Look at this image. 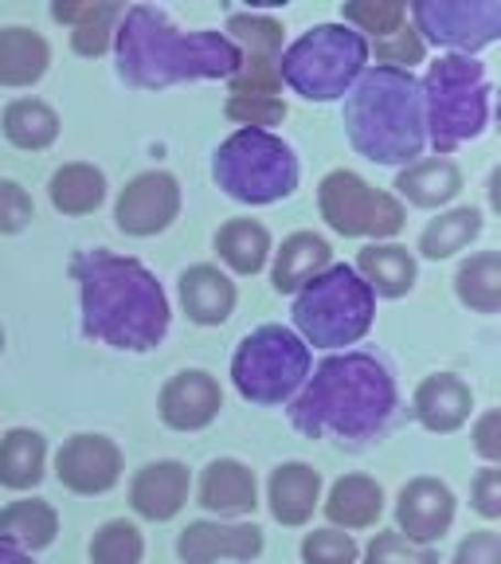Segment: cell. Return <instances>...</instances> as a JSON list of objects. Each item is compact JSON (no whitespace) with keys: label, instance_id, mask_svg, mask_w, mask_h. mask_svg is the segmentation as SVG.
I'll use <instances>...</instances> for the list:
<instances>
[{"label":"cell","instance_id":"1","mask_svg":"<svg viewBox=\"0 0 501 564\" xmlns=\"http://www.w3.org/2000/svg\"><path fill=\"white\" fill-rule=\"evenodd\" d=\"M70 279L79 282L83 334L122 352H150L168 334V299L145 263L115 251H79L70 259Z\"/></svg>","mask_w":501,"mask_h":564},{"label":"cell","instance_id":"2","mask_svg":"<svg viewBox=\"0 0 501 564\" xmlns=\"http://www.w3.org/2000/svg\"><path fill=\"white\" fill-rule=\"evenodd\" d=\"M396 377L372 352H337L326 357L291 404L294 432L306 440L364 443L396 415Z\"/></svg>","mask_w":501,"mask_h":564},{"label":"cell","instance_id":"3","mask_svg":"<svg viewBox=\"0 0 501 564\" xmlns=\"http://www.w3.org/2000/svg\"><path fill=\"white\" fill-rule=\"evenodd\" d=\"M118 75L138 90H165L176 83L231 79L239 52L224 32H181L153 4L122 9L115 28Z\"/></svg>","mask_w":501,"mask_h":564},{"label":"cell","instance_id":"4","mask_svg":"<svg viewBox=\"0 0 501 564\" xmlns=\"http://www.w3.org/2000/svg\"><path fill=\"white\" fill-rule=\"evenodd\" d=\"M345 133L361 158L377 165H415L427 145L423 90L412 70L364 67L345 95Z\"/></svg>","mask_w":501,"mask_h":564},{"label":"cell","instance_id":"5","mask_svg":"<svg viewBox=\"0 0 501 564\" xmlns=\"http://www.w3.org/2000/svg\"><path fill=\"white\" fill-rule=\"evenodd\" d=\"M423 126L439 158L475 141L490 122V79L486 67L467 55H439L420 83Z\"/></svg>","mask_w":501,"mask_h":564},{"label":"cell","instance_id":"6","mask_svg":"<svg viewBox=\"0 0 501 564\" xmlns=\"http://www.w3.org/2000/svg\"><path fill=\"white\" fill-rule=\"evenodd\" d=\"M369 40L345 24H317L279 59V79L306 102H337L369 67Z\"/></svg>","mask_w":501,"mask_h":564},{"label":"cell","instance_id":"7","mask_svg":"<svg viewBox=\"0 0 501 564\" xmlns=\"http://www.w3.org/2000/svg\"><path fill=\"white\" fill-rule=\"evenodd\" d=\"M372 317H377V299L345 263H334L294 294V326L314 349L357 345L372 329Z\"/></svg>","mask_w":501,"mask_h":564},{"label":"cell","instance_id":"8","mask_svg":"<svg viewBox=\"0 0 501 564\" xmlns=\"http://www.w3.org/2000/svg\"><path fill=\"white\" fill-rule=\"evenodd\" d=\"M216 185L239 204H274L298 188V158L279 133L236 130L211 158Z\"/></svg>","mask_w":501,"mask_h":564},{"label":"cell","instance_id":"9","mask_svg":"<svg viewBox=\"0 0 501 564\" xmlns=\"http://www.w3.org/2000/svg\"><path fill=\"white\" fill-rule=\"evenodd\" d=\"M309 345L286 326H259L239 341L231 357V380L243 400L279 408L298 397L309 377Z\"/></svg>","mask_w":501,"mask_h":564},{"label":"cell","instance_id":"10","mask_svg":"<svg viewBox=\"0 0 501 564\" xmlns=\"http://www.w3.org/2000/svg\"><path fill=\"white\" fill-rule=\"evenodd\" d=\"M317 208H322V220L337 231V236L349 239H372V243H384V239L400 236L407 224L404 204L392 193H380L364 181L361 173L352 169H334V173L322 176L317 185Z\"/></svg>","mask_w":501,"mask_h":564},{"label":"cell","instance_id":"11","mask_svg":"<svg viewBox=\"0 0 501 564\" xmlns=\"http://www.w3.org/2000/svg\"><path fill=\"white\" fill-rule=\"evenodd\" d=\"M407 12L423 44L467 59L501 35V0H415Z\"/></svg>","mask_w":501,"mask_h":564},{"label":"cell","instance_id":"12","mask_svg":"<svg viewBox=\"0 0 501 564\" xmlns=\"http://www.w3.org/2000/svg\"><path fill=\"white\" fill-rule=\"evenodd\" d=\"M224 35L239 52V67L228 79L231 95H282L279 59L282 40H286L282 20L266 17V12H231Z\"/></svg>","mask_w":501,"mask_h":564},{"label":"cell","instance_id":"13","mask_svg":"<svg viewBox=\"0 0 501 564\" xmlns=\"http://www.w3.org/2000/svg\"><path fill=\"white\" fill-rule=\"evenodd\" d=\"M181 216V181L165 169H145L118 193L115 224L126 236H161Z\"/></svg>","mask_w":501,"mask_h":564},{"label":"cell","instance_id":"14","mask_svg":"<svg viewBox=\"0 0 501 564\" xmlns=\"http://www.w3.org/2000/svg\"><path fill=\"white\" fill-rule=\"evenodd\" d=\"M122 447L110 435L83 432L70 435L59 451H55V478L79 498H95V494L115 490L122 482Z\"/></svg>","mask_w":501,"mask_h":564},{"label":"cell","instance_id":"15","mask_svg":"<svg viewBox=\"0 0 501 564\" xmlns=\"http://www.w3.org/2000/svg\"><path fill=\"white\" fill-rule=\"evenodd\" d=\"M455 490L439 478H412L396 498V533L415 545H435L455 525Z\"/></svg>","mask_w":501,"mask_h":564},{"label":"cell","instance_id":"16","mask_svg":"<svg viewBox=\"0 0 501 564\" xmlns=\"http://www.w3.org/2000/svg\"><path fill=\"white\" fill-rule=\"evenodd\" d=\"M259 553H263V529L251 521H188L176 538V556L185 564L255 561Z\"/></svg>","mask_w":501,"mask_h":564},{"label":"cell","instance_id":"17","mask_svg":"<svg viewBox=\"0 0 501 564\" xmlns=\"http://www.w3.org/2000/svg\"><path fill=\"white\" fill-rule=\"evenodd\" d=\"M224 408L220 380L204 369H181L176 377L165 380L157 397L161 423L173 432H204L208 423H216Z\"/></svg>","mask_w":501,"mask_h":564},{"label":"cell","instance_id":"18","mask_svg":"<svg viewBox=\"0 0 501 564\" xmlns=\"http://www.w3.org/2000/svg\"><path fill=\"white\" fill-rule=\"evenodd\" d=\"M196 506L216 513V521L255 513L259 510L255 470L247 467V463H239V458H211L208 467L200 470V482H196Z\"/></svg>","mask_w":501,"mask_h":564},{"label":"cell","instance_id":"19","mask_svg":"<svg viewBox=\"0 0 501 564\" xmlns=\"http://www.w3.org/2000/svg\"><path fill=\"white\" fill-rule=\"evenodd\" d=\"M188 486H193V475H188L185 463L157 458V463H145V467L133 475L130 506H133V513L145 521H173L176 513L185 510Z\"/></svg>","mask_w":501,"mask_h":564},{"label":"cell","instance_id":"20","mask_svg":"<svg viewBox=\"0 0 501 564\" xmlns=\"http://www.w3.org/2000/svg\"><path fill=\"white\" fill-rule=\"evenodd\" d=\"M412 412L427 432L450 435L470 420V412H475V392H470L467 380L455 377V372H432V377H423L420 388H415Z\"/></svg>","mask_w":501,"mask_h":564},{"label":"cell","instance_id":"21","mask_svg":"<svg viewBox=\"0 0 501 564\" xmlns=\"http://www.w3.org/2000/svg\"><path fill=\"white\" fill-rule=\"evenodd\" d=\"M266 506L279 525H306L322 506V475L309 463H279L266 478Z\"/></svg>","mask_w":501,"mask_h":564},{"label":"cell","instance_id":"22","mask_svg":"<svg viewBox=\"0 0 501 564\" xmlns=\"http://www.w3.org/2000/svg\"><path fill=\"white\" fill-rule=\"evenodd\" d=\"M176 291H181V306H185L188 322H196V326H224L236 314L239 291L220 267L211 263L188 267L176 279Z\"/></svg>","mask_w":501,"mask_h":564},{"label":"cell","instance_id":"23","mask_svg":"<svg viewBox=\"0 0 501 564\" xmlns=\"http://www.w3.org/2000/svg\"><path fill=\"white\" fill-rule=\"evenodd\" d=\"M52 17L59 24H70V47L75 55L83 59H98L115 47V28L122 20V4L115 0H55L52 4Z\"/></svg>","mask_w":501,"mask_h":564},{"label":"cell","instance_id":"24","mask_svg":"<svg viewBox=\"0 0 501 564\" xmlns=\"http://www.w3.org/2000/svg\"><path fill=\"white\" fill-rule=\"evenodd\" d=\"M271 286L279 294H298L317 274H326L334 267V247L322 236H314V231H294V236L282 239V247L271 251Z\"/></svg>","mask_w":501,"mask_h":564},{"label":"cell","instance_id":"25","mask_svg":"<svg viewBox=\"0 0 501 564\" xmlns=\"http://www.w3.org/2000/svg\"><path fill=\"white\" fill-rule=\"evenodd\" d=\"M52 67V44L32 28H0V87H35Z\"/></svg>","mask_w":501,"mask_h":564},{"label":"cell","instance_id":"26","mask_svg":"<svg viewBox=\"0 0 501 564\" xmlns=\"http://www.w3.org/2000/svg\"><path fill=\"white\" fill-rule=\"evenodd\" d=\"M357 279L372 291V299H404L415 286V256L400 243H369L357 256Z\"/></svg>","mask_w":501,"mask_h":564},{"label":"cell","instance_id":"27","mask_svg":"<svg viewBox=\"0 0 501 564\" xmlns=\"http://www.w3.org/2000/svg\"><path fill=\"white\" fill-rule=\"evenodd\" d=\"M322 510H326L329 525L345 529V533H349V529H369V525H377L380 513H384V490H380V482L369 475H345L329 486Z\"/></svg>","mask_w":501,"mask_h":564},{"label":"cell","instance_id":"28","mask_svg":"<svg viewBox=\"0 0 501 564\" xmlns=\"http://www.w3.org/2000/svg\"><path fill=\"white\" fill-rule=\"evenodd\" d=\"M462 188V169L450 158H423L415 165L400 169L396 176V200L415 204V208H443Z\"/></svg>","mask_w":501,"mask_h":564},{"label":"cell","instance_id":"29","mask_svg":"<svg viewBox=\"0 0 501 564\" xmlns=\"http://www.w3.org/2000/svg\"><path fill=\"white\" fill-rule=\"evenodd\" d=\"M47 475V440L32 427H12L0 435V486L35 490Z\"/></svg>","mask_w":501,"mask_h":564},{"label":"cell","instance_id":"30","mask_svg":"<svg viewBox=\"0 0 501 564\" xmlns=\"http://www.w3.org/2000/svg\"><path fill=\"white\" fill-rule=\"evenodd\" d=\"M47 196H52V208L63 216H90L106 200V173L87 161H67L47 181Z\"/></svg>","mask_w":501,"mask_h":564},{"label":"cell","instance_id":"31","mask_svg":"<svg viewBox=\"0 0 501 564\" xmlns=\"http://www.w3.org/2000/svg\"><path fill=\"white\" fill-rule=\"evenodd\" d=\"M0 538L24 553H40L59 538V513L44 498H20L0 510Z\"/></svg>","mask_w":501,"mask_h":564},{"label":"cell","instance_id":"32","mask_svg":"<svg viewBox=\"0 0 501 564\" xmlns=\"http://www.w3.org/2000/svg\"><path fill=\"white\" fill-rule=\"evenodd\" d=\"M216 251H220L224 267L236 274H259L271 259V231L251 216H236L216 231Z\"/></svg>","mask_w":501,"mask_h":564},{"label":"cell","instance_id":"33","mask_svg":"<svg viewBox=\"0 0 501 564\" xmlns=\"http://www.w3.org/2000/svg\"><path fill=\"white\" fill-rule=\"evenodd\" d=\"M0 130H4V138H9L17 150L40 153L59 138V115H55L44 98H12V102L4 106Z\"/></svg>","mask_w":501,"mask_h":564},{"label":"cell","instance_id":"34","mask_svg":"<svg viewBox=\"0 0 501 564\" xmlns=\"http://www.w3.org/2000/svg\"><path fill=\"white\" fill-rule=\"evenodd\" d=\"M458 302L475 314H498L501 306V251H478L455 271Z\"/></svg>","mask_w":501,"mask_h":564},{"label":"cell","instance_id":"35","mask_svg":"<svg viewBox=\"0 0 501 564\" xmlns=\"http://www.w3.org/2000/svg\"><path fill=\"white\" fill-rule=\"evenodd\" d=\"M482 236V212L478 208H450V212H439L427 228L420 231V256L423 259H450L458 251H467L475 239Z\"/></svg>","mask_w":501,"mask_h":564},{"label":"cell","instance_id":"36","mask_svg":"<svg viewBox=\"0 0 501 564\" xmlns=\"http://www.w3.org/2000/svg\"><path fill=\"white\" fill-rule=\"evenodd\" d=\"M141 556H145V538L126 518L102 521L90 538V564H141Z\"/></svg>","mask_w":501,"mask_h":564},{"label":"cell","instance_id":"37","mask_svg":"<svg viewBox=\"0 0 501 564\" xmlns=\"http://www.w3.org/2000/svg\"><path fill=\"white\" fill-rule=\"evenodd\" d=\"M345 28H352L364 40H388L407 24V4L400 0H352L341 9Z\"/></svg>","mask_w":501,"mask_h":564},{"label":"cell","instance_id":"38","mask_svg":"<svg viewBox=\"0 0 501 564\" xmlns=\"http://www.w3.org/2000/svg\"><path fill=\"white\" fill-rule=\"evenodd\" d=\"M364 564H439V553L432 545H415L396 529H384L364 549Z\"/></svg>","mask_w":501,"mask_h":564},{"label":"cell","instance_id":"39","mask_svg":"<svg viewBox=\"0 0 501 564\" xmlns=\"http://www.w3.org/2000/svg\"><path fill=\"white\" fill-rule=\"evenodd\" d=\"M361 549L345 529H314L302 538V564H357Z\"/></svg>","mask_w":501,"mask_h":564},{"label":"cell","instance_id":"40","mask_svg":"<svg viewBox=\"0 0 501 564\" xmlns=\"http://www.w3.org/2000/svg\"><path fill=\"white\" fill-rule=\"evenodd\" d=\"M224 115L243 130H271L286 118V102H282V95H231Z\"/></svg>","mask_w":501,"mask_h":564},{"label":"cell","instance_id":"41","mask_svg":"<svg viewBox=\"0 0 501 564\" xmlns=\"http://www.w3.org/2000/svg\"><path fill=\"white\" fill-rule=\"evenodd\" d=\"M35 204L20 181H0V236H17L32 224Z\"/></svg>","mask_w":501,"mask_h":564},{"label":"cell","instance_id":"42","mask_svg":"<svg viewBox=\"0 0 501 564\" xmlns=\"http://www.w3.org/2000/svg\"><path fill=\"white\" fill-rule=\"evenodd\" d=\"M423 40L415 35L412 24H404L396 35H388V40H380L377 44V63L380 67H400V70H412V63L423 59Z\"/></svg>","mask_w":501,"mask_h":564},{"label":"cell","instance_id":"43","mask_svg":"<svg viewBox=\"0 0 501 564\" xmlns=\"http://www.w3.org/2000/svg\"><path fill=\"white\" fill-rule=\"evenodd\" d=\"M450 564H501V533H493V529H475L470 538L458 541Z\"/></svg>","mask_w":501,"mask_h":564},{"label":"cell","instance_id":"44","mask_svg":"<svg viewBox=\"0 0 501 564\" xmlns=\"http://www.w3.org/2000/svg\"><path fill=\"white\" fill-rule=\"evenodd\" d=\"M470 502L482 513L486 521L501 518V470L498 467H482L470 482Z\"/></svg>","mask_w":501,"mask_h":564},{"label":"cell","instance_id":"45","mask_svg":"<svg viewBox=\"0 0 501 564\" xmlns=\"http://www.w3.org/2000/svg\"><path fill=\"white\" fill-rule=\"evenodd\" d=\"M475 451L490 467L501 463V412H486L482 420L475 423Z\"/></svg>","mask_w":501,"mask_h":564},{"label":"cell","instance_id":"46","mask_svg":"<svg viewBox=\"0 0 501 564\" xmlns=\"http://www.w3.org/2000/svg\"><path fill=\"white\" fill-rule=\"evenodd\" d=\"M0 564H35L32 553H24V549H17L12 541L0 538Z\"/></svg>","mask_w":501,"mask_h":564},{"label":"cell","instance_id":"47","mask_svg":"<svg viewBox=\"0 0 501 564\" xmlns=\"http://www.w3.org/2000/svg\"><path fill=\"white\" fill-rule=\"evenodd\" d=\"M0 352H4V329H0Z\"/></svg>","mask_w":501,"mask_h":564}]
</instances>
